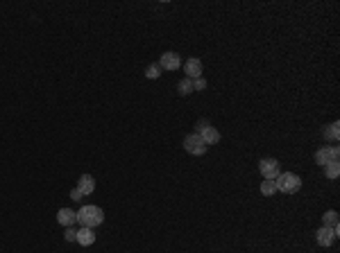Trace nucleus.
<instances>
[{"label":"nucleus","instance_id":"obj_1","mask_svg":"<svg viewBox=\"0 0 340 253\" xmlns=\"http://www.w3.org/2000/svg\"><path fill=\"white\" fill-rule=\"evenodd\" d=\"M77 222L86 228H95L104 222V210L100 206H82L77 210Z\"/></svg>","mask_w":340,"mask_h":253},{"label":"nucleus","instance_id":"obj_2","mask_svg":"<svg viewBox=\"0 0 340 253\" xmlns=\"http://www.w3.org/2000/svg\"><path fill=\"white\" fill-rule=\"evenodd\" d=\"M274 183H277V192H283V194H293L302 188V178L293 172H281L274 178Z\"/></svg>","mask_w":340,"mask_h":253},{"label":"nucleus","instance_id":"obj_3","mask_svg":"<svg viewBox=\"0 0 340 253\" xmlns=\"http://www.w3.org/2000/svg\"><path fill=\"white\" fill-rule=\"evenodd\" d=\"M184 150L193 156H202V154H207L209 147H207V142L200 138V134H191V136L184 138Z\"/></svg>","mask_w":340,"mask_h":253},{"label":"nucleus","instance_id":"obj_4","mask_svg":"<svg viewBox=\"0 0 340 253\" xmlns=\"http://www.w3.org/2000/svg\"><path fill=\"white\" fill-rule=\"evenodd\" d=\"M335 238H338V224L335 226H322V228L315 233V240H317L320 246H331Z\"/></svg>","mask_w":340,"mask_h":253},{"label":"nucleus","instance_id":"obj_5","mask_svg":"<svg viewBox=\"0 0 340 253\" xmlns=\"http://www.w3.org/2000/svg\"><path fill=\"white\" fill-rule=\"evenodd\" d=\"M259 172L263 174V178H277L281 174V168H279L277 158H263L259 163Z\"/></svg>","mask_w":340,"mask_h":253},{"label":"nucleus","instance_id":"obj_6","mask_svg":"<svg viewBox=\"0 0 340 253\" xmlns=\"http://www.w3.org/2000/svg\"><path fill=\"white\" fill-rule=\"evenodd\" d=\"M338 156H340V150L335 145L333 147H322V150L315 152V160L322 165V168H324L326 163H335V160H338Z\"/></svg>","mask_w":340,"mask_h":253},{"label":"nucleus","instance_id":"obj_7","mask_svg":"<svg viewBox=\"0 0 340 253\" xmlns=\"http://www.w3.org/2000/svg\"><path fill=\"white\" fill-rule=\"evenodd\" d=\"M159 66H161V70H180L182 59L177 52H163L159 59Z\"/></svg>","mask_w":340,"mask_h":253},{"label":"nucleus","instance_id":"obj_8","mask_svg":"<svg viewBox=\"0 0 340 253\" xmlns=\"http://www.w3.org/2000/svg\"><path fill=\"white\" fill-rule=\"evenodd\" d=\"M184 72L189 80H198V77H202V61L200 59H189L184 64Z\"/></svg>","mask_w":340,"mask_h":253},{"label":"nucleus","instance_id":"obj_9","mask_svg":"<svg viewBox=\"0 0 340 253\" xmlns=\"http://www.w3.org/2000/svg\"><path fill=\"white\" fill-rule=\"evenodd\" d=\"M57 222L62 226H73L77 222V212H73V208H59L57 210Z\"/></svg>","mask_w":340,"mask_h":253},{"label":"nucleus","instance_id":"obj_10","mask_svg":"<svg viewBox=\"0 0 340 253\" xmlns=\"http://www.w3.org/2000/svg\"><path fill=\"white\" fill-rule=\"evenodd\" d=\"M77 190H80L84 197H86V194H91L95 190V178L91 176V174H82L80 181H77Z\"/></svg>","mask_w":340,"mask_h":253},{"label":"nucleus","instance_id":"obj_11","mask_svg":"<svg viewBox=\"0 0 340 253\" xmlns=\"http://www.w3.org/2000/svg\"><path fill=\"white\" fill-rule=\"evenodd\" d=\"M75 242H80L82 246H91V244L95 242V233H93V228H86V226H82V230H77Z\"/></svg>","mask_w":340,"mask_h":253},{"label":"nucleus","instance_id":"obj_12","mask_svg":"<svg viewBox=\"0 0 340 253\" xmlns=\"http://www.w3.org/2000/svg\"><path fill=\"white\" fill-rule=\"evenodd\" d=\"M200 138L207 142V147L209 145H216V142H220V132H218L216 126H207L204 132H200Z\"/></svg>","mask_w":340,"mask_h":253},{"label":"nucleus","instance_id":"obj_13","mask_svg":"<svg viewBox=\"0 0 340 253\" xmlns=\"http://www.w3.org/2000/svg\"><path fill=\"white\" fill-rule=\"evenodd\" d=\"M322 134H324V138H329V140L335 142V140L340 138V122H331V124L326 126V129H324Z\"/></svg>","mask_w":340,"mask_h":253},{"label":"nucleus","instance_id":"obj_14","mask_svg":"<svg viewBox=\"0 0 340 253\" xmlns=\"http://www.w3.org/2000/svg\"><path fill=\"white\" fill-rule=\"evenodd\" d=\"M274 192H277V183H274V178H265V181L261 183V194H263V197H272Z\"/></svg>","mask_w":340,"mask_h":253},{"label":"nucleus","instance_id":"obj_15","mask_svg":"<svg viewBox=\"0 0 340 253\" xmlns=\"http://www.w3.org/2000/svg\"><path fill=\"white\" fill-rule=\"evenodd\" d=\"M324 174H326V178H338V174H340L338 160H335V163H326L324 165Z\"/></svg>","mask_w":340,"mask_h":253},{"label":"nucleus","instance_id":"obj_16","mask_svg":"<svg viewBox=\"0 0 340 253\" xmlns=\"http://www.w3.org/2000/svg\"><path fill=\"white\" fill-rule=\"evenodd\" d=\"M177 88H180V95H189L193 93V80H189V77H184V80L177 84Z\"/></svg>","mask_w":340,"mask_h":253},{"label":"nucleus","instance_id":"obj_17","mask_svg":"<svg viewBox=\"0 0 340 253\" xmlns=\"http://www.w3.org/2000/svg\"><path fill=\"white\" fill-rule=\"evenodd\" d=\"M145 77L147 80H159L161 77V66L159 64H150V66L145 68Z\"/></svg>","mask_w":340,"mask_h":253},{"label":"nucleus","instance_id":"obj_18","mask_svg":"<svg viewBox=\"0 0 340 253\" xmlns=\"http://www.w3.org/2000/svg\"><path fill=\"white\" fill-rule=\"evenodd\" d=\"M322 220H324V226H335V224H338V212L329 210V212H324V217H322Z\"/></svg>","mask_w":340,"mask_h":253},{"label":"nucleus","instance_id":"obj_19","mask_svg":"<svg viewBox=\"0 0 340 253\" xmlns=\"http://www.w3.org/2000/svg\"><path fill=\"white\" fill-rule=\"evenodd\" d=\"M64 238H66V242H75V238H77V230L73 228V226H68V228H66V233H64Z\"/></svg>","mask_w":340,"mask_h":253},{"label":"nucleus","instance_id":"obj_20","mask_svg":"<svg viewBox=\"0 0 340 253\" xmlns=\"http://www.w3.org/2000/svg\"><path fill=\"white\" fill-rule=\"evenodd\" d=\"M204 88H207V80H202V77L193 80V90H204Z\"/></svg>","mask_w":340,"mask_h":253},{"label":"nucleus","instance_id":"obj_21","mask_svg":"<svg viewBox=\"0 0 340 253\" xmlns=\"http://www.w3.org/2000/svg\"><path fill=\"white\" fill-rule=\"evenodd\" d=\"M82 197H84V194H82L77 188H73V190H71V199H73V202H80Z\"/></svg>","mask_w":340,"mask_h":253},{"label":"nucleus","instance_id":"obj_22","mask_svg":"<svg viewBox=\"0 0 340 253\" xmlns=\"http://www.w3.org/2000/svg\"><path fill=\"white\" fill-rule=\"evenodd\" d=\"M207 126H211V124H209V120H200V122H198V134H200V132H204Z\"/></svg>","mask_w":340,"mask_h":253}]
</instances>
